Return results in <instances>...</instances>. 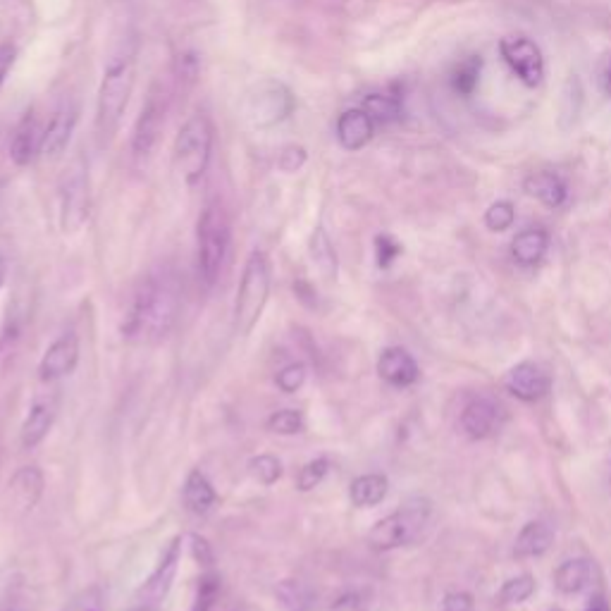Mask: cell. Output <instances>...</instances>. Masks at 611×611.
<instances>
[{
	"instance_id": "obj_1",
	"label": "cell",
	"mask_w": 611,
	"mask_h": 611,
	"mask_svg": "<svg viewBox=\"0 0 611 611\" xmlns=\"http://www.w3.org/2000/svg\"><path fill=\"white\" fill-rule=\"evenodd\" d=\"M180 316V289L168 273L141 280L129 306L122 337L129 344H158L170 335Z\"/></svg>"
},
{
	"instance_id": "obj_2",
	"label": "cell",
	"mask_w": 611,
	"mask_h": 611,
	"mask_svg": "<svg viewBox=\"0 0 611 611\" xmlns=\"http://www.w3.org/2000/svg\"><path fill=\"white\" fill-rule=\"evenodd\" d=\"M134 55H137L134 48H122L108 60L106 72H103L96 103V137L101 146L113 139L129 106V96H132L134 82H137V58Z\"/></svg>"
},
{
	"instance_id": "obj_3",
	"label": "cell",
	"mask_w": 611,
	"mask_h": 611,
	"mask_svg": "<svg viewBox=\"0 0 611 611\" xmlns=\"http://www.w3.org/2000/svg\"><path fill=\"white\" fill-rule=\"evenodd\" d=\"M230 253V220L220 201H211L203 208L199 225H196V263L199 275L208 287L220 280Z\"/></svg>"
},
{
	"instance_id": "obj_4",
	"label": "cell",
	"mask_w": 611,
	"mask_h": 611,
	"mask_svg": "<svg viewBox=\"0 0 611 611\" xmlns=\"http://www.w3.org/2000/svg\"><path fill=\"white\" fill-rule=\"evenodd\" d=\"M270 285H273V275H270L268 256L263 251H251L237 289V301H234V332L239 337L251 335L261 320L270 299Z\"/></svg>"
},
{
	"instance_id": "obj_5",
	"label": "cell",
	"mask_w": 611,
	"mask_h": 611,
	"mask_svg": "<svg viewBox=\"0 0 611 611\" xmlns=\"http://www.w3.org/2000/svg\"><path fill=\"white\" fill-rule=\"evenodd\" d=\"M213 153V125L203 113L191 115L180 127L172 148V158H175V168L182 175V180L194 187L206 175L208 163H211Z\"/></svg>"
},
{
	"instance_id": "obj_6",
	"label": "cell",
	"mask_w": 611,
	"mask_h": 611,
	"mask_svg": "<svg viewBox=\"0 0 611 611\" xmlns=\"http://www.w3.org/2000/svg\"><path fill=\"white\" fill-rule=\"evenodd\" d=\"M294 94L277 79H263L246 91L242 113L253 129H270L294 113Z\"/></svg>"
},
{
	"instance_id": "obj_7",
	"label": "cell",
	"mask_w": 611,
	"mask_h": 611,
	"mask_svg": "<svg viewBox=\"0 0 611 611\" xmlns=\"http://www.w3.org/2000/svg\"><path fill=\"white\" fill-rule=\"evenodd\" d=\"M430 516V502L428 499H411L401 506L399 511L385 516L373 526L368 533L370 547L378 552H387V549H397L409 545L421 535L425 523Z\"/></svg>"
},
{
	"instance_id": "obj_8",
	"label": "cell",
	"mask_w": 611,
	"mask_h": 611,
	"mask_svg": "<svg viewBox=\"0 0 611 611\" xmlns=\"http://www.w3.org/2000/svg\"><path fill=\"white\" fill-rule=\"evenodd\" d=\"M168 110H170V89L163 82H153L146 94L144 106H141L137 125H134V134H132L134 156L137 158L151 156L160 134H163L165 120H168Z\"/></svg>"
},
{
	"instance_id": "obj_9",
	"label": "cell",
	"mask_w": 611,
	"mask_h": 611,
	"mask_svg": "<svg viewBox=\"0 0 611 611\" xmlns=\"http://www.w3.org/2000/svg\"><path fill=\"white\" fill-rule=\"evenodd\" d=\"M89 208V175H86L82 163H74L60 184V225H63V232L74 234L82 230L84 222L89 220Z\"/></svg>"
},
{
	"instance_id": "obj_10",
	"label": "cell",
	"mask_w": 611,
	"mask_h": 611,
	"mask_svg": "<svg viewBox=\"0 0 611 611\" xmlns=\"http://www.w3.org/2000/svg\"><path fill=\"white\" fill-rule=\"evenodd\" d=\"M499 53L523 84L530 89L540 86L542 77H545V58H542L538 43L526 39V36H506L499 41Z\"/></svg>"
},
{
	"instance_id": "obj_11",
	"label": "cell",
	"mask_w": 611,
	"mask_h": 611,
	"mask_svg": "<svg viewBox=\"0 0 611 611\" xmlns=\"http://www.w3.org/2000/svg\"><path fill=\"white\" fill-rule=\"evenodd\" d=\"M180 557H182V538L170 540V545L165 547L163 554H160L156 571L148 576L144 588H141L139 592L144 604H160L165 600V595L170 592L172 583H175Z\"/></svg>"
},
{
	"instance_id": "obj_12",
	"label": "cell",
	"mask_w": 611,
	"mask_h": 611,
	"mask_svg": "<svg viewBox=\"0 0 611 611\" xmlns=\"http://www.w3.org/2000/svg\"><path fill=\"white\" fill-rule=\"evenodd\" d=\"M79 363V339L74 332L58 337L51 347L46 349L39 363V378L41 382H55L65 375H70Z\"/></svg>"
},
{
	"instance_id": "obj_13",
	"label": "cell",
	"mask_w": 611,
	"mask_h": 611,
	"mask_svg": "<svg viewBox=\"0 0 611 611\" xmlns=\"http://www.w3.org/2000/svg\"><path fill=\"white\" fill-rule=\"evenodd\" d=\"M43 473L36 466H22L20 471L10 478L8 483V499L10 506L17 511V514L24 516L29 511H34V506L39 504V499L43 495Z\"/></svg>"
},
{
	"instance_id": "obj_14",
	"label": "cell",
	"mask_w": 611,
	"mask_h": 611,
	"mask_svg": "<svg viewBox=\"0 0 611 611\" xmlns=\"http://www.w3.org/2000/svg\"><path fill=\"white\" fill-rule=\"evenodd\" d=\"M74 127H77V106L74 103H63L55 110L51 122L41 134V156L58 158L70 144Z\"/></svg>"
},
{
	"instance_id": "obj_15",
	"label": "cell",
	"mask_w": 611,
	"mask_h": 611,
	"mask_svg": "<svg viewBox=\"0 0 611 611\" xmlns=\"http://www.w3.org/2000/svg\"><path fill=\"white\" fill-rule=\"evenodd\" d=\"M499 425H502V409L487 397L468 401L464 413H461V428L471 440H485Z\"/></svg>"
},
{
	"instance_id": "obj_16",
	"label": "cell",
	"mask_w": 611,
	"mask_h": 611,
	"mask_svg": "<svg viewBox=\"0 0 611 611\" xmlns=\"http://www.w3.org/2000/svg\"><path fill=\"white\" fill-rule=\"evenodd\" d=\"M547 373L535 363L523 361L516 368H511V373L506 375V390L514 394L521 401H538L549 392Z\"/></svg>"
},
{
	"instance_id": "obj_17",
	"label": "cell",
	"mask_w": 611,
	"mask_h": 611,
	"mask_svg": "<svg viewBox=\"0 0 611 611\" xmlns=\"http://www.w3.org/2000/svg\"><path fill=\"white\" fill-rule=\"evenodd\" d=\"M378 373L385 382H390L394 387H411L418 380L421 370L418 363L413 361V356L401 347H390L380 354L378 361Z\"/></svg>"
},
{
	"instance_id": "obj_18",
	"label": "cell",
	"mask_w": 611,
	"mask_h": 611,
	"mask_svg": "<svg viewBox=\"0 0 611 611\" xmlns=\"http://www.w3.org/2000/svg\"><path fill=\"white\" fill-rule=\"evenodd\" d=\"M375 122L363 108H349L337 120V139L347 151H359L373 139Z\"/></svg>"
},
{
	"instance_id": "obj_19",
	"label": "cell",
	"mask_w": 611,
	"mask_h": 611,
	"mask_svg": "<svg viewBox=\"0 0 611 611\" xmlns=\"http://www.w3.org/2000/svg\"><path fill=\"white\" fill-rule=\"evenodd\" d=\"M41 134L39 125H36L34 113H27L22 117V122L17 125L15 134H12L10 144V158L15 165H29L36 158V153H41Z\"/></svg>"
},
{
	"instance_id": "obj_20",
	"label": "cell",
	"mask_w": 611,
	"mask_h": 611,
	"mask_svg": "<svg viewBox=\"0 0 611 611\" xmlns=\"http://www.w3.org/2000/svg\"><path fill=\"white\" fill-rule=\"evenodd\" d=\"M55 421V401L41 399L36 401L29 411V416L22 423V447L34 449L46 440V435L51 432Z\"/></svg>"
},
{
	"instance_id": "obj_21",
	"label": "cell",
	"mask_w": 611,
	"mask_h": 611,
	"mask_svg": "<svg viewBox=\"0 0 611 611\" xmlns=\"http://www.w3.org/2000/svg\"><path fill=\"white\" fill-rule=\"evenodd\" d=\"M184 504L194 516H208L218 504V495H215L211 480L203 475L199 468H194L187 475V483H184Z\"/></svg>"
},
{
	"instance_id": "obj_22",
	"label": "cell",
	"mask_w": 611,
	"mask_h": 611,
	"mask_svg": "<svg viewBox=\"0 0 611 611\" xmlns=\"http://www.w3.org/2000/svg\"><path fill=\"white\" fill-rule=\"evenodd\" d=\"M523 189H526L528 196H535V199L545 203L547 208H559L564 206L566 201V184L559 175L554 172H533V175L526 177L523 182Z\"/></svg>"
},
{
	"instance_id": "obj_23",
	"label": "cell",
	"mask_w": 611,
	"mask_h": 611,
	"mask_svg": "<svg viewBox=\"0 0 611 611\" xmlns=\"http://www.w3.org/2000/svg\"><path fill=\"white\" fill-rule=\"evenodd\" d=\"M549 246V237L540 227H528V230L518 232L514 244H511V256L518 265H538L545 258Z\"/></svg>"
},
{
	"instance_id": "obj_24",
	"label": "cell",
	"mask_w": 611,
	"mask_h": 611,
	"mask_svg": "<svg viewBox=\"0 0 611 611\" xmlns=\"http://www.w3.org/2000/svg\"><path fill=\"white\" fill-rule=\"evenodd\" d=\"M554 542V530L542 521H530L526 528L518 533L514 554L518 559H528V557H542Z\"/></svg>"
},
{
	"instance_id": "obj_25",
	"label": "cell",
	"mask_w": 611,
	"mask_h": 611,
	"mask_svg": "<svg viewBox=\"0 0 611 611\" xmlns=\"http://www.w3.org/2000/svg\"><path fill=\"white\" fill-rule=\"evenodd\" d=\"M390 492V480L380 473L359 475L349 487V497L354 506L359 509H368V506H378L382 499Z\"/></svg>"
},
{
	"instance_id": "obj_26",
	"label": "cell",
	"mask_w": 611,
	"mask_h": 611,
	"mask_svg": "<svg viewBox=\"0 0 611 611\" xmlns=\"http://www.w3.org/2000/svg\"><path fill=\"white\" fill-rule=\"evenodd\" d=\"M308 251H311V261L316 265L318 273L323 275L325 280H337V270H339L337 251L323 227H316V230H313L311 242H308Z\"/></svg>"
},
{
	"instance_id": "obj_27",
	"label": "cell",
	"mask_w": 611,
	"mask_h": 611,
	"mask_svg": "<svg viewBox=\"0 0 611 611\" xmlns=\"http://www.w3.org/2000/svg\"><path fill=\"white\" fill-rule=\"evenodd\" d=\"M592 580V566L585 559H571L564 561L554 573V585L564 595H573V592L585 590Z\"/></svg>"
},
{
	"instance_id": "obj_28",
	"label": "cell",
	"mask_w": 611,
	"mask_h": 611,
	"mask_svg": "<svg viewBox=\"0 0 611 611\" xmlns=\"http://www.w3.org/2000/svg\"><path fill=\"white\" fill-rule=\"evenodd\" d=\"M275 597L285 611H313L316 607V592L301 580H282L277 585Z\"/></svg>"
},
{
	"instance_id": "obj_29",
	"label": "cell",
	"mask_w": 611,
	"mask_h": 611,
	"mask_svg": "<svg viewBox=\"0 0 611 611\" xmlns=\"http://www.w3.org/2000/svg\"><path fill=\"white\" fill-rule=\"evenodd\" d=\"M480 72H483V58H480V55H471V58L461 60V63L454 67L449 84H452V89L459 96H471L480 82Z\"/></svg>"
},
{
	"instance_id": "obj_30",
	"label": "cell",
	"mask_w": 611,
	"mask_h": 611,
	"mask_svg": "<svg viewBox=\"0 0 611 611\" xmlns=\"http://www.w3.org/2000/svg\"><path fill=\"white\" fill-rule=\"evenodd\" d=\"M363 110L370 115V120L380 122V125H390L401 117V106L394 96L387 94H370L363 101Z\"/></svg>"
},
{
	"instance_id": "obj_31",
	"label": "cell",
	"mask_w": 611,
	"mask_h": 611,
	"mask_svg": "<svg viewBox=\"0 0 611 611\" xmlns=\"http://www.w3.org/2000/svg\"><path fill=\"white\" fill-rule=\"evenodd\" d=\"M249 473L256 483L270 487L282 478V464L273 454H258L249 461Z\"/></svg>"
},
{
	"instance_id": "obj_32",
	"label": "cell",
	"mask_w": 611,
	"mask_h": 611,
	"mask_svg": "<svg viewBox=\"0 0 611 611\" xmlns=\"http://www.w3.org/2000/svg\"><path fill=\"white\" fill-rule=\"evenodd\" d=\"M268 430L277 432V435H299V432L306 430V418L304 413L296 409H282L275 411L273 416L268 418Z\"/></svg>"
},
{
	"instance_id": "obj_33",
	"label": "cell",
	"mask_w": 611,
	"mask_h": 611,
	"mask_svg": "<svg viewBox=\"0 0 611 611\" xmlns=\"http://www.w3.org/2000/svg\"><path fill=\"white\" fill-rule=\"evenodd\" d=\"M201 65L196 53H180L175 60V67H172V74H175V86L177 91H187L196 84V77H199Z\"/></svg>"
},
{
	"instance_id": "obj_34",
	"label": "cell",
	"mask_w": 611,
	"mask_h": 611,
	"mask_svg": "<svg viewBox=\"0 0 611 611\" xmlns=\"http://www.w3.org/2000/svg\"><path fill=\"white\" fill-rule=\"evenodd\" d=\"M220 595V578L215 576L213 571L203 573L199 578V585H196V595L194 604H191V611H211L215 600Z\"/></svg>"
},
{
	"instance_id": "obj_35",
	"label": "cell",
	"mask_w": 611,
	"mask_h": 611,
	"mask_svg": "<svg viewBox=\"0 0 611 611\" xmlns=\"http://www.w3.org/2000/svg\"><path fill=\"white\" fill-rule=\"evenodd\" d=\"M533 592H535V580L526 573V576L506 580L502 590H499V600H502V604H518V602H526Z\"/></svg>"
},
{
	"instance_id": "obj_36",
	"label": "cell",
	"mask_w": 611,
	"mask_h": 611,
	"mask_svg": "<svg viewBox=\"0 0 611 611\" xmlns=\"http://www.w3.org/2000/svg\"><path fill=\"white\" fill-rule=\"evenodd\" d=\"M327 471H330V461L323 459V456H320V459L308 461V464L299 471V475H296V490L311 492L313 487H318L320 483H323Z\"/></svg>"
},
{
	"instance_id": "obj_37",
	"label": "cell",
	"mask_w": 611,
	"mask_h": 611,
	"mask_svg": "<svg viewBox=\"0 0 611 611\" xmlns=\"http://www.w3.org/2000/svg\"><path fill=\"white\" fill-rule=\"evenodd\" d=\"M516 220L514 203L511 201H497L487 208L485 213V225L490 232H506Z\"/></svg>"
},
{
	"instance_id": "obj_38",
	"label": "cell",
	"mask_w": 611,
	"mask_h": 611,
	"mask_svg": "<svg viewBox=\"0 0 611 611\" xmlns=\"http://www.w3.org/2000/svg\"><path fill=\"white\" fill-rule=\"evenodd\" d=\"M306 375L308 373H306L304 363H289V366H285V368L280 370V373H277L275 382H277V387H280L282 392L294 394V392H299L301 387H304Z\"/></svg>"
},
{
	"instance_id": "obj_39",
	"label": "cell",
	"mask_w": 611,
	"mask_h": 611,
	"mask_svg": "<svg viewBox=\"0 0 611 611\" xmlns=\"http://www.w3.org/2000/svg\"><path fill=\"white\" fill-rule=\"evenodd\" d=\"M103 609H106V602H103V590L98 588V585H91V588L82 590L65 607V611H103Z\"/></svg>"
},
{
	"instance_id": "obj_40",
	"label": "cell",
	"mask_w": 611,
	"mask_h": 611,
	"mask_svg": "<svg viewBox=\"0 0 611 611\" xmlns=\"http://www.w3.org/2000/svg\"><path fill=\"white\" fill-rule=\"evenodd\" d=\"M401 253V246L394 242V237L390 234H380L375 239V256H378L380 268H390V265L397 261V256Z\"/></svg>"
},
{
	"instance_id": "obj_41",
	"label": "cell",
	"mask_w": 611,
	"mask_h": 611,
	"mask_svg": "<svg viewBox=\"0 0 611 611\" xmlns=\"http://www.w3.org/2000/svg\"><path fill=\"white\" fill-rule=\"evenodd\" d=\"M306 163V148L304 146H285L282 148L280 158H277V165H280L282 172H296L304 168Z\"/></svg>"
},
{
	"instance_id": "obj_42",
	"label": "cell",
	"mask_w": 611,
	"mask_h": 611,
	"mask_svg": "<svg viewBox=\"0 0 611 611\" xmlns=\"http://www.w3.org/2000/svg\"><path fill=\"white\" fill-rule=\"evenodd\" d=\"M191 554H194V559L199 561L201 566H206V569H211L213 566V552L211 545H208L206 540L199 538V535H191Z\"/></svg>"
},
{
	"instance_id": "obj_43",
	"label": "cell",
	"mask_w": 611,
	"mask_h": 611,
	"mask_svg": "<svg viewBox=\"0 0 611 611\" xmlns=\"http://www.w3.org/2000/svg\"><path fill=\"white\" fill-rule=\"evenodd\" d=\"M442 611H473V597L468 592H449L444 597Z\"/></svg>"
},
{
	"instance_id": "obj_44",
	"label": "cell",
	"mask_w": 611,
	"mask_h": 611,
	"mask_svg": "<svg viewBox=\"0 0 611 611\" xmlns=\"http://www.w3.org/2000/svg\"><path fill=\"white\" fill-rule=\"evenodd\" d=\"M335 611H366V604L361 602L359 595H347L335 604Z\"/></svg>"
},
{
	"instance_id": "obj_45",
	"label": "cell",
	"mask_w": 611,
	"mask_h": 611,
	"mask_svg": "<svg viewBox=\"0 0 611 611\" xmlns=\"http://www.w3.org/2000/svg\"><path fill=\"white\" fill-rule=\"evenodd\" d=\"M5 280H8V263H5L3 258H0V289H3Z\"/></svg>"
},
{
	"instance_id": "obj_46",
	"label": "cell",
	"mask_w": 611,
	"mask_h": 611,
	"mask_svg": "<svg viewBox=\"0 0 611 611\" xmlns=\"http://www.w3.org/2000/svg\"><path fill=\"white\" fill-rule=\"evenodd\" d=\"M588 611H607V607H604V604H595V607H590Z\"/></svg>"
},
{
	"instance_id": "obj_47",
	"label": "cell",
	"mask_w": 611,
	"mask_h": 611,
	"mask_svg": "<svg viewBox=\"0 0 611 611\" xmlns=\"http://www.w3.org/2000/svg\"><path fill=\"white\" fill-rule=\"evenodd\" d=\"M604 82H607V89H609V94H611V70L607 72V77H604Z\"/></svg>"
},
{
	"instance_id": "obj_48",
	"label": "cell",
	"mask_w": 611,
	"mask_h": 611,
	"mask_svg": "<svg viewBox=\"0 0 611 611\" xmlns=\"http://www.w3.org/2000/svg\"><path fill=\"white\" fill-rule=\"evenodd\" d=\"M3 77H5V67H0V84H3Z\"/></svg>"
}]
</instances>
